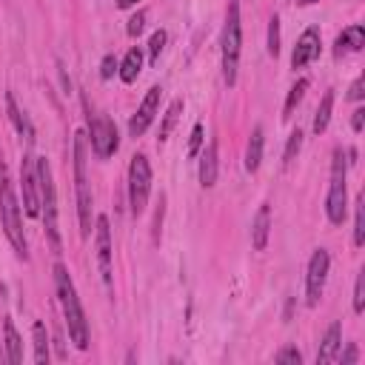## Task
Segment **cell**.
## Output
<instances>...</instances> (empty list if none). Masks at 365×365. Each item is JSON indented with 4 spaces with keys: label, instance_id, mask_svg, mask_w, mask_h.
<instances>
[{
    "label": "cell",
    "instance_id": "1",
    "mask_svg": "<svg viewBox=\"0 0 365 365\" xmlns=\"http://www.w3.org/2000/svg\"><path fill=\"white\" fill-rule=\"evenodd\" d=\"M54 285H57V297H60V309H63V317L69 325V337L80 351H86L89 349V322H86L80 297L74 291V283H71L63 263L54 265Z\"/></svg>",
    "mask_w": 365,
    "mask_h": 365
},
{
    "label": "cell",
    "instance_id": "2",
    "mask_svg": "<svg viewBox=\"0 0 365 365\" xmlns=\"http://www.w3.org/2000/svg\"><path fill=\"white\" fill-rule=\"evenodd\" d=\"M0 220H3L6 237L14 248V254L21 260H29V245H26V234H23V223H21V206H17L14 188L9 180V168L0 160Z\"/></svg>",
    "mask_w": 365,
    "mask_h": 365
},
{
    "label": "cell",
    "instance_id": "3",
    "mask_svg": "<svg viewBox=\"0 0 365 365\" xmlns=\"http://www.w3.org/2000/svg\"><path fill=\"white\" fill-rule=\"evenodd\" d=\"M37 186H41V211H43V223H46V237L54 254H63V243H60V228H57V191L52 180V166L46 157H37Z\"/></svg>",
    "mask_w": 365,
    "mask_h": 365
},
{
    "label": "cell",
    "instance_id": "4",
    "mask_svg": "<svg viewBox=\"0 0 365 365\" xmlns=\"http://www.w3.org/2000/svg\"><path fill=\"white\" fill-rule=\"evenodd\" d=\"M240 49H243L240 3H237V0H228V9H225V29H223V78H225L228 86L237 83Z\"/></svg>",
    "mask_w": 365,
    "mask_h": 365
},
{
    "label": "cell",
    "instance_id": "5",
    "mask_svg": "<svg viewBox=\"0 0 365 365\" xmlns=\"http://www.w3.org/2000/svg\"><path fill=\"white\" fill-rule=\"evenodd\" d=\"M74 155V188H78V214H80V237L91 234V191L86 177V134L78 131L71 140Z\"/></svg>",
    "mask_w": 365,
    "mask_h": 365
},
{
    "label": "cell",
    "instance_id": "6",
    "mask_svg": "<svg viewBox=\"0 0 365 365\" xmlns=\"http://www.w3.org/2000/svg\"><path fill=\"white\" fill-rule=\"evenodd\" d=\"M148 191H151V166L146 155H134L129 163V206L131 214L140 217L148 203Z\"/></svg>",
    "mask_w": 365,
    "mask_h": 365
},
{
    "label": "cell",
    "instance_id": "7",
    "mask_svg": "<svg viewBox=\"0 0 365 365\" xmlns=\"http://www.w3.org/2000/svg\"><path fill=\"white\" fill-rule=\"evenodd\" d=\"M345 155L337 148L334 151V163H331V186H329V200H325V211L334 225H342L345 220V206H349V188H345Z\"/></svg>",
    "mask_w": 365,
    "mask_h": 365
},
{
    "label": "cell",
    "instance_id": "8",
    "mask_svg": "<svg viewBox=\"0 0 365 365\" xmlns=\"http://www.w3.org/2000/svg\"><path fill=\"white\" fill-rule=\"evenodd\" d=\"M329 265H331V257L325 248H317L309 260V277H305V302L314 305L320 302L322 297V288H325V277H329Z\"/></svg>",
    "mask_w": 365,
    "mask_h": 365
},
{
    "label": "cell",
    "instance_id": "9",
    "mask_svg": "<svg viewBox=\"0 0 365 365\" xmlns=\"http://www.w3.org/2000/svg\"><path fill=\"white\" fill-rule=\"evenodd\" d=\"M89 131H91V148L98 157H111L114 151H118L120 140H118V129L109 118H94L89 111Z\"/></svg>",
    "mask_w": 365,
    "mask_h": 365
},
{
    "label": "cell",
    "instance_id": "10",
    "mask_svg": "<svg viewBox=\"0 0 365 365\" xmlns=\"http://www.w3.org/2000/svg\"><path fill=\"white\" fill-rule=\"evenodd\" d=\"M21 183H23V211L29 217L41 214V186H37V163L26 155L21 163Z\"/></svg>",
    "mask_w": 365,
    "mask_h": 365
},
{
    "label": "cell",
    "instance_id": "11",
    "mask_svg": "<svg viewBox=\"0 0 365 365\" xmlns=\"http://www.w3.org/2000/svg\"><path fill=\"white\" fill-rule=\"evenodd\" d=\"M160 98H163V89L151 86L148 94L143 98V103H140V109H137V114L129 120V134H131V137H143V134H146V129L151 126V120H155V114L160 109Z\"/></svg>",
    "mask_w": 365,
    "mask_h": 365
},
{
    "label": "cell",
    "instance_id": "12",
    "mask_svg": "<svg viewBox=\"0 0 365 365\" xmlns=\"http://www.w3.org/2000/svg\"><path fill=\"white\" fill-rule=\"evenodd\" d=\"M98 228V237H94V248H98V268H100V277L106 283V288H111V228H109V217H98L94 223Z\"/></svg>",
    "mask_w": 365,
    "mask_h": 365
},
{
    "label": "cell",
    "instance_id": "13",
    "mask_svg": "<svg viewBox=\"0 0 365 365\" xmlns=\"http://www.w3.org/2000/svg\"><path fill=\"white\" fill-rule=\"evenodd\" d=\"M317 54H320V32H317V29H305L302 37L297 41L294 54H291V66H294V69L309 66Z\"/></svg>",
    "mask_w": 365,
    "mask_h": 365
},
{
    "label": "cell",
    "instance_id": "14",
    "mask_svg": "<svg viewBox=\"0 0 365 365\" xmlns=\"http://www.w3.org/2000/svg\"><path fill=\"white\" fill-rule=\"evenodd\" d=\"M340 342H342V325H340V322H331L329 331H325V337H322L320 351H317V362H320V365L334 362L337 354H340Z\"/></svg>",
    "mask_w": 365,
    "mask_h": 365
},
{
    "label": "cell",
    "instance_id": "15",
    "mask_svg": "<svg viewBox=\"0 0 365 365\" xmlns=\"http://www.w3.org/2000/svg\"><path fill=\"white\" fill-rule=\"evenodd\" d=\"M268 232H272V206L263 203L254 223H252V245L257 248V252H263V248L268 245Z\"/></svg>",
    "mask_w": 365,
    "mask_h": 365
},
{
    "label": "cell",
    "instance_id": "16",
    "mask_svg": "<svg viewBox=\"0 0 365 365\" xmlns=\"http://www.w3.org/2000/svg\"><path fill=\"white\" fill-rule=\"evenodd\" d=\"M200 183L203 188H211L217 183V140H208L206 151L200 155Z\"/></svg>",
    "mask_w": 365,
    "mask_h": 365
},
{
    "label": "cell",
    "instance_id": "17",
    "mask_svg": "<svg viewBox=\"0 0 365 365\" xmlns=\"http://www.w3.org/2000/svg\"><path fill=\"white\" fill-rule=\"evenodd\" d=\"M140 69H143V52L134 46V49L126 52V57H123V63H120L118 74H120L123 83H134V80L140 78Z\"/></svg>",
    "mask_w": 365,
    "mask_h": 365
},
{
    "label": "cell",
    "instance_id": "18",
    "mask_svg": "<svg viewBox=\"0 0 365 365\" xmlns=\"http://www.w3.org/2000/svg\"><path fill=\"white\" fill-rule=\"evenodd\" d=\"M263 163V129L254 126L252 129V137H248V148H245V171H254L260 168Z\"/></svg>",
    "mask_w": 365,
    "mask_h": 365
},
{
    "label": "cell",
    "instance_id": "19",
    "mask_svg": "<svg viewBox=\"0 0 365 365\" xmlns=\"http://www.w3.org/2000/svg\"><path fill=\"white\" fill-rule=\"evenodd\" d=\"M3 331H6V360L12 365H21L23 362V342H21V334H17L12 320L3 322Z\"/></svg>",
    "mask_w": 365,
    "mask_h": 365
},
{
    "label": "cell",
    "instance_id": "20",
    "mask_svg": "<svg viewBox=\"0 0 365 365\" xmlns=\"http://www.w3.org/2000/svg\"><path fill=\"white\" fill-rule=\"evenodd\" d=\"M365 46V29L362 26H349L340 37H337V54L345 52H360Z\"/></svg>",
    "mask_w": 365,
    "mask_h": 365
},
{
    "label": "cell",
    "instance_id": "21",
    "mask_svg": "<svg viewBox=\"0 0 365 365\" xmlns=\"http://www.w3.org/2000/svg\"><path fill=\"white\" fill-rule=\"evenodd\" d=\"M331 111H334V91H325V98L320 100L317 106V114H314V134H320L329 129V120H331Z\"/></svg>",
    "mask_w": 365,
    "mask_h": 365
},
{
    "label": "cell",
    "instance_id": "22",
    "mask_svg": "<svg viewBox=\"0 0 365 365\" xmlns=\"http://www.w3.org/2000/svg\"><path fill=\"white\" fill-rule=\"evenodd\" d=\"M32 337H34V362H49V337H46V325L34 322L32 325Z\"/></svg>",
    "mask_w": 365,
    "mask_h": 365
},
{
    "label": "cell",
    "instance_id": "23",
    "mask_svg": "<svg viewBox=\"0 0 365 365\" xmlns=\"http://www.w3.org/2000/svg\"><path fill=\"white\" fill-rule=\"evenodd\" d=\"M305 91H309V80L305 78H300L294 86H291V91H288V98H285V106H283V120H288L294 114V109L300 106V100L305 98Z\"/></svg>",
    "mask_w": 365,
    "mask_h": 365
},
{
    "label": "cell",
    "instance_id": "24",
    "mask_svg": "<svg viewBox=\"0 0 365 365\" xmlns=\"http://www.w3.org/2000/svg\"><path fill=\"white\" fill-rule=\"evenodd\" d=\"M180 111H183V100H175V103L168 106L166 118H163V126H160V143H163V140H168L171 129H175V126H177V120H180Z\"/></svg>",
    "mask_w": 365,
    "mask_h": 365
},
{
    "label": "cell",
    "instance_id": "25",
    "mask_svg": "<svg viewBox=\"0 0 365 365\" xmlns=\"http://www.w3.org/2000/svg\"><path fill=\"white\" fill-rule=\"evenodd\" d=\"M300 148H302V131H300V129H294V131H291V137H288L285 155H283V166H285V168H288V166H291V163L297 160Z\"/></svg>",
    "mask_w": 365,
    "mask_h": 365
},
{
    "label": "cell",
    "instance_id": "26",
    "mask_svg": "<svg viewBox=\"0 0 365 365\" xmlns=\"http://www.w3.org/2000/svg\"><path fill=\"white\" fill-rule=\"evenodd\" d=\"M6 106H9V118H12V123H14V129L21 131V134H32V129H29V120L21 114V109H17V103H14V94H6Z\"/></svg>",
    "mask_w": 365,
    "mask_h": 365
},
{
    "label": "cell",
    "instance_id": "27",
    "mask_svg": "<svg viewBox=\"0 0 365 365\" xmlns=\"http://www.w3.org/2000/svg\"><path fill=\"white\" fill-rule=\"evenodd\" d=\"M365 243V203L357 200V208H354V245H362Z\"/></svg>",
    "mask_w": 365,
    "mask_h": 365
},
{
    "label": "cell",
    "instance_id": "28",
    "mask_svg": "<svg viewBox=\"0 0 365 365\" xmlns=\"http://www.w3.org/2000/svg\"><path fill=\"white\" fill-rule=\"evenodd\" d=\"M166 41H168V34H166L163 29L151 34V41H148V60H151V63L160 60V52L166 49Z\"/></svg>",
    "mask_w": 365,
    "mask_h": 365
},
{
    "label": "cell",
    "instance_id": "29",
    "mask_svg": "<svg viewBox=\"0 0 365 365\" xmlns=\"http://www.w3.org/2000/svg\"><path fill=\"white\" fill-rule=\"evenodd\" d=\"M268 54L272 57L280 54V17L277 14L268 21Z\"/></svg>",
    "mask_w": 365,
    "mask_h": 365
},
{
    "label": "cell",
    "instance_id": "30",
    "mask_svg": "<svg viewBox=\"0 0 365 365\" xmlns=\"http://www.w3.org/2000/svg\"><path fill=\"white\" fill-rule=\"evenodd\" d=\"M203 134H206L203 123H197L195 129H191V137H188V151H186L188 157H197V155H200V148H203V140H206Z\"/></svg>",
    "mask_w": 365,
    "mask_h": 365
},
{
    "label": "cell",
    "instance_id": "31",
    "mask_svg": "<svg viewBox=\"0 0 365 365\" xmlns=\"http://www.w3.org/2000/svg\"><path fill=\"white\" fill-rule=\"evenodd\" d=\"M354 311L357 314L365 311V272L357 277V285H354Z\"/></svg>",
    "mask_w": 365,
    "mask_h": 365
},
{
    "label": "cell",
    "instance_id": "32",
    "mask_svg": "<svg viewBox=\"0 0 365 365\" xmlns=\"http://www.w3.org/2000/svg\"><path fill=\"white\" fill-rule=\"evenodd\" d=\"M118 69H120L118 57H114V54H106V57H103V63H100V78H103V80H111Z\"/></svg>",
    "mask_w": 365,
    "mask_h": 365
},
{
    "label": "cell",
    "instance_id": "33",
    "mask_svg": "<svg viewBox=\"0 0 365 365\" xmlns=\"http://www.w3.org/2000/svg\"><path fill=\"white\" fill-rule=\"evenodd\" d=\"M143 29H146V12L140 9L137 14H131V21H129V26H126V32H129L131 37H137V34H140Z\"/></svg>",
    "mask_w": 365,
    "mask_h": 365
},
{
    "label": "cell",
    "instance_id": "34",
    "mask_svg": "<svg viewBox=\"0 0 365 365\" xmlns=\"http://www.w3.org/2000/svg\"><path fill=\"white\" fill-rule=\"evenodd\" d=\"M277 362H280V365H285V362L300 365V362H302V354H300L297 349H283V351L277 354Z\"/></svg>",
    "mask_w": 365,
    "mask_h": 365
},
{
    "label": "cell",
    "instance_id": "35",
    "mask_svg": "<svg viewBox=\"0 0 365 365\" xmlns=\"http://www.w3.org/2000/svg\"><path fill=\"white\" fill-rule=\"evenodd\" d=\"M337 360H342V365H349V362H357L360 360V351L354 349V345H349L342 354H337Z\"/></svg>",
    "mask_w": 365,
    "mask_h": 365
},
{
    "label": "cell",
    "instance_id": "36",
    "mask_svg": "<svg viewBox=\"0 0 365 365\" xmlns=\"http://www.w3.org/2000/svg\"><path fill=\"white\" fill-rule=\"evenodd\" d=\"M362 86H365V80H362V78H357V80L351 83V91H349V98H351V100H362V94H365V91H362Z\"/></svg>",
    "mask_w": 365,
    "mask_h": 365
},
{
    "label": "cell",
    "instance_id": "37",
    "mask_svg": "<svg viewBox=\"0 0 365 365\" xmlns=\"http://www.w3.org/2000/svg\"><path fill=\"white\" fill-rule=\"evenodd\" d=\"M362 123H365V109H357L354 118H351V129L354 131H362Z\"/></svg>",
    "mask_w": 365,
    "mask_h": 365
},
{
    "label": "cell",
    "instance_id": "38",
    "mask_svg": "<svg viewBox=\"0 0 365 365\" xmlns=\"http://www.w3.org/2000/svg\"><path fill=\"white\" fill-rule=\"evenodd\" d=\"M160 223H163V197H160V208H157V217H155V240H160Z\"/></svg>",
    "mask_w": 365,
    "mask_h": 365
},
{
    "label": "cell",
    "instance_id": "39",
    "mask_svg": "<svg viewBox=\"0 0 365 365\" xmlns=\"http://www.w3.org/2000/svg\"><path fill=\"white\" fill-rule=\"evenodd\" d=\"M131 6H137V0H118V9H131Z\"/></svg>",
    "mask_w": 365,
    "mask_h": 365
},
{
    "label": "cell",
    "instance_id": "40",
    "mask_svg": "<svg viewBox=\"0 0 365 365\" xmlns=\"http://www.w3.org/2000/svg\"><path fill=\"white\" fill-rule=\"evenodd\" d=\"M300 3H302V6H309V3H314V0H300Z\"/></svg>",
    "mask_w": 365,
    "mask_h": 365
},
{
    "label": "cell",
    "instance_id": "41",
    "mask_svg": "<svg viewBox=\"0 0 365 365\" xmlns=\"http://www.w3.org/2000/svg\"><path fill=\"white\" fill-rule=\"evenodd\" d=\"M3 360H6V354H3V351H0V362H3Z\"/></svg>",
    "mask_w": 365,
    "mask_h": 365
}]
</instances>
